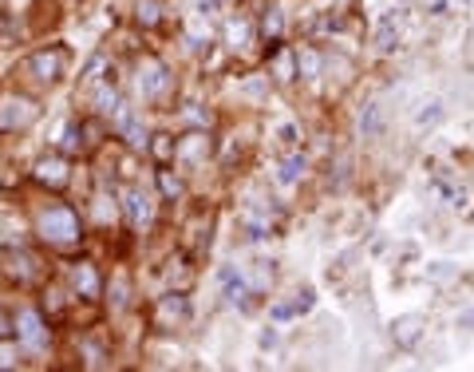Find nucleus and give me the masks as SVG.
I'll list each match as a JSON object with an SVG mask.
<instances>
[{
    "label": "nucleus",
    "instance_id": "nucleus-1",
    "mask_svg": "<svg viewBox=\"0 0 474 372\" xmlns=\"http://www.w3.org/2000/svg\"><path fill=\"white\" fill-rule=\"evenodd\" d=\"M40 238L44 242H56V245H67L79 238V222L76 214L67 210V206H52V210L40 214Z\"/></svg>",
    "mask_w": 474,
    "mask_h": 372
},
{
    "label": "nucleus",
    "instance_id": "nucleus-2",
    "mask_svg": "<svg viewBox=\"0 0 474 372\" xmlns=\"http://www.w3.org/2000/svg\"><path fill=\"white\" fill-rule=\"evenodd\" d=\"M16 333H20V340H24L28 353H44L47 349V333H44V321H40L36 309H24V313L16 317Z\"/></svg>",
    "mask_w": 474,
    "mask_h": 372
},
{
    "label": "nucleus",
    "instance_id": "nucleus-3",
    "mask_svg": "<svg viewBox=\"0 0 474 372\" xmlns=\"http://www.w3.org/2000/svg\"><path fill=\"white\" fill-rule=\"evenodd\" d=\"M423 329H427V321L419 317V313H403V317L392 321V340L399 344V349H411V344H419Z\"/></svg>",
    "mask_w": 474,
    "mask_h": 372
},
{
    "label": "nucleus",
    "instance_id": "nucleus-4",
    "mask_svg": "<svg viewBox=\"0 0 474 372\" xmlns=\"http://www.w3.org/2000/svg\"><path fill=\"white\" fill-rule=\"evenodd\" d=\"M135 83H139V96H146V99L162 96V87H166V67L158 64V60H142Z\"/></svg>",
    "mask_w": 474,
    "mask_h": 372
},
{
    "label": "nucleus",
    "instance_id": "nucleus-5",
    "mask_svg": "<svg viewBox=\"0 0 474 372\" xmlns=\"http://www.w3.org/2000/svg\"><path fill=\"white\" fill-rule=\"evenodd\" d=\"M32 119H36L32 99H4L0 103V127H28Z\"/></svg>",
    "mask_w": 474,
    "mask_h": 372
},
{
    "label": "nucleus",
    "instance_id": "nucleus-6",
    "mask_svg": "<svg viewBox=\"0 0 474 372\" xmlns=\"http://www.w3.org/2000/svg\"><path fill=\"white\" fill-rule=\"evenodd\" d=\"M28 67L36 72V80H44V83L60 80V72H63V52H40V56H32V60H28Z\"/></svg>",
    "mask_w": 474,
    "mask_h": 372
},
{
    "label": "nucleus",
    "instance_id": "nucleus-7",
    "mask_svg": "<svg viewBox=\"0 0 474 372\" xmlns=\"http://www.w3.org/2000/svg\"><path fill=\"white\" fill-rule=\"evenodd\" d=\"M399 32H403V20L395 17V12H383V17H379V28H376V48L392 52L395 44H399Z\"/></svg>",
    "mask_w": 474,
    "mask_h": 372
},
{
    "label": "nucleus",
    "instance_id": "nucleus-8",
    "mask_svg": "<svg viewBox=\"0 0 474 372\" xmlns=\"http://www.w3.org/2000/svg\"><path fill=\"white\" fill-rule=\"evenodd\" d=\"M221 289H225V297L237 305V301H245V297H249V281L237 274L234 265H225V270H221Z\"/></svg>",
    "mask_w": 474,
    "mask_h": 372
},
{
    "label": "nucleus",
    "instance_id": "nucleus-9",
    "mask_svg": "<svg viewBox=\"0 0 474 372\" xmlns=\"http://www.w3.org/2000/svg\"><path fill=\"white\" fill-rule=\"evenodd\" d=\"M379 131H383V107H379V103H368L360 111V135L363 139H379Z\"/></svg>",
    "mask_w": 474,
    "mask_h": 372
},
{
    "label": "nucleus",
    "instance_id": "nucleus-10",
    "mask_svg": "<svg viewBox=\"0 0 474 372\" xmlns=\"http://www.w3.org/2000/svg\"><path fill=\"white\" fill-rule=\"evenodd\" d=\"M308 309H313V289L297 293V301H289V305H273V321H289V317H300Z\"/></svg>",
    "mask_w": 474,
    "mask_h": 372
},
{
    "label": "nucleus",
    "instance_id": "nucleus-11",
    "mask_svg": "<svg viewBox=\"0 0 474 372\" xmlns=\"http://www.w3.org/2000/svg\"><path fill=\"white\" fill-rule=\"evenodd\" d=\"M36 178H40V182H52V186H63V182H67V162L63 159H44L40 166H36Z\"/></svg>",
    "mask_w": 474,
    "mask_h": 372
},
{
    "label": "nucleus",
    "instance_id": "nucleus-12",
    "mask_svg": "<svg viewBox=\"0 0 474 372\" xmlns=\"http://www.w3.org/2000/svg\"><path fill=\"white\" fill-rule=\"evenodd\" d=\"M304 166H308L304 155H289V159H281V166H277V182H281V186H293V182L304 175Z\"/></svg>",
    "mask_w": 474,
    "mask_h": 372
},
{
    "label": "nucleus",
    "instance_id": "nucleus-13",
    "mask_svg": "<svg viewBox=\"0 0 474 372\" xmlns=\"http://www.w3.org/2000/svg\"><path fill=\"white\" fill-rule=\"evenodd\" d=\"M71 281H76V289L83 293V297H95V293H99V277H95L91 265H76V270H71Z\"/></svg>",
    "mask_w": 474,
    "mask_h": 372
},
{
    "label": "nucleus",
    "instance_id": "nucleus-14",
    "mask_svg": "<svg viewBox=\"0 0 474 372\" xmlns=\"http://www.w3.org/2000/svg\"><path fill=\"white\" fill-rule=\"evenodd\" d=\"M126 210H131V222H135V226L150 222V198L139 195V190H131V195H126Z\"/></svg>",
    "mask_w": 474,
    "mask_h": 372
},
{
    "label": "nucleus",
    "instance_id": "nucleus-15",
    "mask_svg": "<svg viewBox=\"0 0 474 372\" xmlns=\"http://www.w3.org/2000/svg\"><path fill=\"white\" fill-rule=\"evenodd\" d=\"M297 72L304 80H316V76H320V56H316L313 48H300L297 52Z\"/></svg>",
    "mask_w": 474,
    "mask_h": 372
},
{
    "label": "nucleus",
    "instance_id": "nucleus-16",
    "mask_svg": "<svg viewBox=\"0 0 474 372\" xmlns=\"http://www.w3.org/2000/svg\"><path fill=\"white\" fill-rule=\"evenodd\" d=\"M119 127L126 131V139H131L135 146H142V143H146V131L139 127V119H135L131 111H119Z\"/></svg>",
    "mask_w": 474,
    "mask_h": 372
},
{
    "label": "nucleus",
    "instance_id": "nucleus-17",
    "mask_svg": "<svg viewBox=\"0 0 474 372\" xmlns=\"http://www.w3.org/2000/svg\"><path fill=\"white\" fill-rule=\"evenodd\" d=\"M435 195L447 198V206H466V195H462V186H447V182H435Z\"/></svg>",
    "mask_w": 474,
    "mask_h": 372
},
{
    "label": "nucleus",
    "instance_id": "nucleus-18",
    "mask_svg": "<svg viewBox=\"0 0 474 372\" xmlns=\"http://www.w3.org/2000/svg\"><path fill=\"white\" fill-rule=\"evenodd\" d=\"M202 151H205V139H202V135H190V139L178 146L174 155H182V159H202Z\"/></svg>",
    "mask_w": 474,
    "mask_h": 372
},
{
    "label": "nucleus",
    "instance_id": "nucleus-19",
    "mask_svg": "<svg viewBox=\"0 0 474 372\" xmlns=\"http://www.w3.org/2000/svg\"><path fill=\"white\" fill-rule=\"evenodd\" d=\"M439 119H442V103H427V111H419L415 123H419V127H431V123H439Z\"/></svg>",
    "mask_w": 474,
    "mask_h": 372
},
{
    "label": "nucleus",
    "instance_id": "nucleus-20",
    "mask_svg": "<svg viewBox=\"0 0 474 372\" xmlns=\"http://www.w3.org/2000/svg\"><path fill=\"white\" fill-rule=\"evenodd\" d=\"M265 36H281V28H284V20H281V8H269V17H265Z\"/></svg>",
    "mask_w": 474,
    "mask_h": 372
},
{
    "label": "nucleus",
    "instance_id": "nucleus-21",
    "mask_svg": "<svg viewBox=\"0 0 474 372\" xmlns=\"http://www.w3.org/2000/svg\"><path fill=\"white\" fill-rule=\"evenodd\" d=\"M60 146H63V151H79V146H83V139H79V127H63Z\"/></svg>",
    "mask_w": 474,
    "mask_h": 372
},
{
    "label": "nucleus",
    "instance_id": "nucleus-22",
    "mask_svg": "<svg viewBox=\"0 0 474 372\" xmlns=\"http://www.w3.org/2000/svg\"><path fill=\"white\" fill-rule=\"evenodd\" d=\"M162 313H166V317H182V313H186V301H182V297H166V301H162Z\"/></svg>",
    "mask_w": 474,
    "mask_h": 372
},
{
    "label": "nucleus",
    "instance_id": "nucleus-23",
    "mask_svg": "<svg viewBox=\"0 0 474 372\" xmlns=\"http://www.w3.org/2000/svg\"><path fill=\"white\" fill-rule=\"evenodd\" d=\"M139 20H146V24H155L158 20V4L155 0H139Z\"/></svg>",
    "mask_w": 474,
    "mask_h": 372
},
{
    "label": "nucleus",
    "instance_id": "nucleus-24",
    "mask_svg": "<svg viewBox=\"0 0 474 372\" xmlns=\"http://www.w3.org/2000/svg\"><path fill=\"white\" fill-rule=\"evenodd\" d=\"M155 155H158V159H166V155H174V143H166V135H158V143H155Z\"/></svg>",
    "mask_w": 474,
    "mask_h": 372
},
{
    "label": "nucleus",
    "instance_id": "nucleus-25",
    "mask_svg": "<svg viewBox=\"0 0 474 372\" xmlns=\"http://www.w3.org/2000/svg\"><path fill=\"white\" fill-rule=\"evenodd\" d=\"M162 190H166V195H178V190H182V186H178V178H170V175H162Z\"/></svg>",
    "mask_w": 474,
    "mask_h": 372
},
{
    "label": "nucleus",
    "instance_id": "nucleus-26",
    "mask_svg": "<svg viewBox=\"0 0 474 372\" xmlns=\"http://www.w3.org/2000/svg\"><path fill=\"white\" fill-rule=\"evenodd\" d=\"M277 135H281L284 143H293V139H297V127H293V123H281V131H277Z\"/></svg>",
    "mask_w": 474,
    "mask_h": 372
},
{
    "label": "nucleus",
    "instance_id": "nucleus-27",
    "mask_svg": "<svg viewBox=\"0 0 474 372\" xmlns=\"http://www.w3.org/2000/svg\"><path fill=\"white\" fill-rule=\"evenodd\" d=\"M8 364H16V360H12V349L4 344V349H0V369H8Z\"/></svg>",
    "mask_w": 474,
    "mask_h": 372
}]
</instances>
